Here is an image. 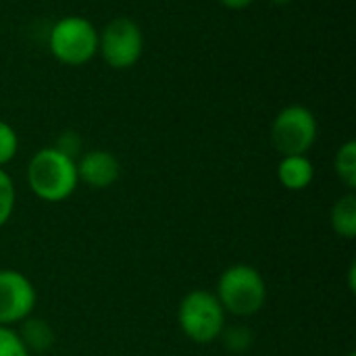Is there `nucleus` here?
Masks as SVG:
<instances>
[{
  "mask_svg": "<svg viewBox=\"0 0 356 356\" xmlns=\"http://www.w3.org/2000/svg\"><path fill=\"white\" fill-rule=\"evenodd\" d=\"M54 148H56L60 154H65V156H69V159L77 161V159L83 154V152H81V148H83V140H81V136H79L77 131L67 129V131H63V134L56 138Z\"/></svg>",
  "mask_w": 356,
  "mask_h": 356,
  "instance_id": "obj_16",
  "label": "nucleus"
},
{
  "mask_svg": "<svg viewBox=\"0 0 356 356\" xmlns=\"http://www.w3.org/2000/svg\"><path fill=\"white\" fill-rule=\"evenodd\" d=\"M348 356H356V355H355V353H350V355H348Z\"/></svg>",
  "mask_w": 356,
  "mask_h": 356,
  "instance_id": "obj_21",
  "label": "nucleus"
},
{
  "mask_svg": "<svg viewBox=\"0 0 356 356\" xmlns=\"http://www.w3.org/2000/svg\"><path fill=\"white\" fill-rule=\"evenodd\" d=\"M19 150V138L17 131L0 119V169H4V165H8Z\"/></svg>",
  "mask_w": 356,
  "mask_h": 356,
  "instance_id": "obj_15",
  "label": "nucleus"
},
{
  "mask_svg": "<svg viewBox=\"0 0 356 356\" xmlns=\"http://www.w3.org/2000/svg\"><path fill=\"white\" fill-rule=\"evenodd\" d=\"M77 165L54 146L38 150L27 163V186L44 202H63L77 190Z\"/></svg>",
  "mask_w": 356,
  "mask_h": 356,
  "instance_id": "obj_1",
  "label": "nucleus"
},
{
  "mask_svg": "<svg viewBox=\"0 0 356 356\" xmlns=\"http://www.w3.org/2000/svg\"><path fill=\"white\" fill-rule=\"evenodd\" d=\"M215 296L225 313L234 317H252L267 302V284L257 267L244 263L232 265L219 275Z\"/></svg>",
  "mask_w": 356,
  "mask_h": 356,
  "instance_id": "obj_2",
  "label": "nucleus"
},
{
  "mask_svg": "<svg viewBox=\"0 0 356 356\" xmlns=\"http://www.w3.org/2000/svg\"><path fill=\"white\" fill-rule=\"evenodd\" d=\"M223 6H227V8H234V10H242V8H246V6H250L254 0H219Z\"/></svg>",
  "mask_w": 356,
  "mask_h": 356,
  "instance_id": "obj_18",
  "label": "nucleus"
},
{
  "mask_svg": "<svg viewBox=\"0 0 356 356\" xmlns=\"http://www.w3.org/2000/svg\"><path fill=\"white\" fill-rule=\"evenodd\" d=\"M17 334L29 355H42V353L50 350L56 342V334H54L52 325L46 319H38V317L23 319L19 323Z\"/></svg>",
  "mask_w": 356,
  "mask_h": 356,
  "instance_id": "obj_10",
  "label": "nucleus"
},
{
  "mask_svg": "<svg viewBox=\"0 0 356 356\" xmlns=\"http://www.w3.org/2000/svg\"><path fill=\"white\" fill-rule=\"evenodd\" d=\"M334 169L338 179L346 186L348 192H353L356 188V142L348 140L340 146V150L336 152V161H334Z\"/></svg>",
  "mask_w": 356,
  "mask_h": 356,
  "instance_id": "obj_12",
  "label": "nucleus"
},
{
  "mask_svg": "<svg viewBox=\"0 0 356 356\" xmlns=\"http://www.w3.org/2000/svg\"><path fill=\"white\" fill-rule=\"evenodd\" d=\"M15 202H17L15 181L4 169H0V229L10 221L13 211H15Z\"/></svg>",
  "mask_w": 356,
  "mask_h": 356,
  "instance_id": "obj_14",
  "label": "nucleus"
},
{
  "mask_svg": "<svg viewBox=\"0 0 356 356\" xmlns=\"http://www.w3.org/2000/svg\"><path fill=\"white\" fill-rule=\"evenodd\" d=\"M77 177L90 188L104 190L111 188L121 175L119 159L108 150H90L83 152L77 161Z\"/></svg>",
  "mask_w": 356,
  "mask_h": 356,
  "instance_id": "obj_8",
  "label": "nucleus"
},
{
  "mask_svg": "<svg viewBox=\"0 0 356 356\" xmlns=\"http://www.w3.org/2000/svg\"><path fill=\"white\" fill-rule=\"evenodd\" d=\"M219 340L223 342V346L229 350V353H234V355H244L250 346H252V342H254V336H252V332L246 327V325H225L223 327V332H221V336H219Z\"/></svg>",
  "mask_w": 356,
  "mask_h": 356,
  "instance_id": "obj_13",
  "label": "nucleus"
},
{
  "mask_svg": "<svg viewBox=\"0 0 356 356\" xmlns=\"http://www.w3.org/2000/svg\"><path fill=\"white\" fill-rule=\"evenodd\" d=\"M38 302L33 284L15 269H0V325L15 327L31 317Z\"/></svg>",
  "mask_w": 356,
  "mask_h": 356,
  "instance_id": "obj_7",
  "label": "nucleus"
},
{
  "mask_svg": "<svg viewBox=\"0 0 356 356\" xmlns=\"http://www.w3.org/2000/svg\"><path fill=\"white\" fill-rule=\"evenodd\" d=\"M98 52L113 69L134 67L144 52V33L129 17H115L98 31Z\"/></svg>",
  "mask_w": 356,
  "mask_h": 356,
  "instance_id": "obj_6",
  "label": "nucleus"
},
{
  "mask_svg": "<svg viewBox=\"0 0 356 356\" xmlns=\"http://www.w3.org/2000/svg\"><path fill=\"white\" fill-rule=\"evenodd\" d=\"M48 48L63 65H86L98 54V29L86 17H63L48 33Z\"/></svg>",
  "mask_w": 356,
  "mask_h": 356,
  "instance_id": "obj_4",
  "label": "nucleus"
},
{
  "mask_svg": "<svg viewBox=\"0 0 356 356\" xmlns=\"http://www.w3.org/2000/svg\"><path fill=\"white\" fill-rule=\"evenodd\" d=\"M330 221H332V229L344 238V240H353L356 236V196L353 192L340 196L330 213Z\"/></svg>",
  "mask_w": 356,
  "mask_h": 356,
  "instance_id": "obj_11",
  "label": "nucleus"
},
{
  "mask_svg": "<svg viewBox=\"0 0 356 356\" xmlns=\"http://www.w3.org/2000/svg\"><path fill=\"white\" fill-rule=\"evenodd\" d=\"M319 125L311 108L290 104L282 108L271 123V144L282 156L307 154L317 142Z\"/></svg>",
  "mask_w": 356,
  "mask_h": 356,
  "instance_id": "obj_5",
  "label": "nucleus"
},
{
  "mask_svg": "<svg viewBox=\"0 0 356 356\" xmlns=\"http://www.w3.org/2000/svg\"><path fill=\"white\" fill-rule=\"evenodd\" d=\"M225 311L215 292L190 290L177 309V323L181 334L194 344H213L219 340L225 323Z\"/></svg>",
  "mask_w": 356,
  "mask_h": 356,
  "instance_id": "obj_3",
  "label": "nucleus"
},
{
  "mask_svg": "<svg viewBox=\"0 0 356 356\" xmlns=\"http://www.w3.org/2000/svg\"><path fill=\"white\" fill-rule=\"evenodd\" d=\"M315 177V167L307 154L282 156L277 165V179L290 192H300L311 186Z\"/></svg>",
  "mask_w": 356,
  "mask_h": 356,
  "instance_id": "obj_9",
  "label": "nucleus"
},
{
  "mask_svg": "<svg viewBox=\"0 0 356 356\" xmlns=\"http://www.w3.org/2000/svg\"><path fill=\"white\" fill-rule=\"evenodd\" d=\"M271 2H275V4H288V2H292V0H271Z\"/></svg>",
  "mask_w": 356,
  "mask_h": 356,
  "instance_id": "obj_20",
  "label": "nucleus"
},
{
  "mask_svg": "<svg viewBox=\"0 0 356 356\" xmlns=\"http://www.w3.org/2000/svg\"><path fill=\"white\" fill-rule=\"evenodd\" d=\"M355 277H356V265L353 263V265H350V269H348V288H350V292H355V288H356Z\"/></svg>",
  "mask_w": 356,
  "mask_h": 356,
  "instance_id": "obj_19",
  "label": "nucleus"
},
{
  "mask_svg": "<svg viewBox=\"0 0 356 356\" xmlns=\"http://www.w3.org/2000/svg\"><path fill=\"white\" fill-rule=\"evenodd\" d=\"M0 356H31L15 327H2L0 325Z\"/></svg>",
  "mask_w": 356,
  "mask_h": 356,
  "instance_id": "obj_17",
  "label": "nucleus"
}]
</instances>
